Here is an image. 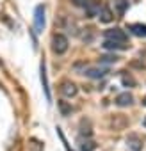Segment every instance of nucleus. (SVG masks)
Instances as JSON below:
<instances>
[{"mask_svg": "<svg viewBox=\"0 0 146 151\" xmlns=\"http://www.w3.org/2000/svg\"><path fill=\"white\" fill-rule=\"evenodd\" d=\"M66 50H68V39H66V36L55 34L52 37V52L57 53V55H62V53H66Z\"/></svg>", "mask_w": 146, "mask_h": 151, "instance_id": "nucleus-1", "label": "nucleus"}, {"mask_svg": "<svg viewBox=\"0 0 146 151\" xmlns=\"http://www.w3.org/2000/svg\"><path fill=\"white\" fill-rule=\"evenodd\" d=\"M34 29L36 32H41L45 29V7L43 6H38L34 9Z\"/></svg>", "mask_w": 146, "mask_h": 151, "instance_id": "nucleus-2", "label": "nucleus"}, {"mask_svg": "<svg viewBox=\"0 0 146 151\" xmlns=\"http://www.w3.org/2000/svg\"><path fill=\"white\" fill-rule=\"evenodd\" d=\"M105 39H112V41H121V43H126V34L125 30L121 29H109L105 30Z\"/></svg>", "mask_w": 146, "mask_h": 151, "instance_id": "nucleus-3", "label": "nucleus"}, {"mask_svg": "<svg viewBox=\"0 0 146 151\" xmlns=\"http://www.w3.org/2000/svg\"><path fill=\"white\" fill-rule=\"evenodd\" d=\"M126 147L130 151H141L142 149V139L139 135H135V133H130L126 137Z\"/></svg>", "mask_w": 146, "mask_h": 151, "instance_id": "nucleus-4", "label": "nucleus"}, {"mask_svg": "<svg viewBox=\"0 0 146 151\" xmlns=\"http://www.w3.org/2000/svg\"><path fill=\"white\" fill-rule=\"evenodd\" d=\"M61 93H62L66 98H73V96H77L79 89H77V86L73 84V82H69V80H64V82L61 84Z\"/></svg>", "mask_w": 146, "mask_h": 151, "instance_id": "nucleus-5", "label": "nucleus"}, {"mask_svg": "<svg viewBox=\"0 0 146 151\" xmlns=\"http://www.w3.org/2000/svg\"><path fill=\"white\" fill-rule=\"evenodd\" d=\"M107 73L109 71L105 68H87V69H84V75L89 78H103Z\"/></svg>", "mask_w": 146, "mask_h": 151, "instance_id": "nucleus-6", "label": "nucleus"}, {"mask_svg": "<svg viewBox=\"0 0 146 151\" xmlns=\"http://www.w3.org/2000/svg\"><path fill=\"white\" fill-rule=\"evenodd\" d=\"M100 11H102V6H100V2H96V0H91V2L86 6V14H87V18L98 16Z\"/></svg>", "mask_w": 146, "mask_h": 151, "instance_id": "nucleus-7", "label": "nucleus"}, {"mask_svg": "<svg viewBox=\"0 0 146 151\" xmlns=\"http://www.w3.org/2000/svg\"><path fill=\"white\" fill-rule=\"evenodd\" d=\"M126 29L137 37H146V25H142V23H130Z\"/></svg>", "mask_w": 146, "mask_h": 151, "instance_id": "nucleus-8", "label": "nucleus"}, {"mask_svg": "<svg viewBox=\"0 0 146 151\" xmlns=\"http://www.w3.org/2000/svg\"><path fill=\"white\" fill-rule=\"evenodd\" d=\"M41 84H43V89H45V96H46V100L50 101V100H52V94H50V87H48V78H46V69H45V60L41 62Z\"/></svg>", "mask_w": 146, "mask_h": 151, "instance_id": "nucleus-9", "label": "nucleus"}, {"mask_svg": "<svg viewBox=\"0 0 146 151\" xmlns=\"http://www.w3.org/2000/svg\"><path fill=\"white\" fill-rule=\"evenodd\" d=\"M132 101H134V96L130 93H121L116 98V105L118 107H128V105H132Z\"/></svg>", "mask_w": 146, "mask_h": 151, "instance_id": "nucleus-10", "label": "nucleus"}, {"mask_svg": "<svg viewBox=\"0 0 146 151\" xmlns=\"http://www.w3.org/2000/svg\"><path fill=\"white\" fill-rule=\"evenodd\" d=\"M98 18H100L102 23H111V22L114 20V14H112V11H111L107 6H103L102 11H100V14H98Z\"/></svg>", "mask_w": 146, "mask_h": 151, "instance_id": "nucleus-11", "label": "nucleus"}, {"mask_svg": "<svg viewBox=\"0 0 146 151\" xmlns=\"http://www.w3.org/2000/svg\"><path fill=\"white\" fill-rule=\"evenodd\" d=\"M102 46L105 50H125L126 48V45H123L121 41H112V39H105Z\"/></svg>", "mask_w": 146, "mask_h": 151, "instance_id": "nucleus-12", "label": "nucleus"}, {"mask_svg": "<svg viewBox=\"0 0 146 151\" xmlns=\"http://www.w3.org/2000/svg\"><path fill=\"white\" fill-rule=\"evenodd\" d=\"M114 2V9L118 13V16H123L125 11L128 9V0H112Z\"/></svg>", "mask_w": 146, "mask_h": 151, "instance_id": "nucleus-13", "label": "nucleus"}, {"mask_svg": "<svg viewBox=\"0 0 146 151\" xmlns=\"http://www.w3.org/2000/svg\"><path fill=\"white\" fill-rule=\"evenodd\" d=\"M96 149V144L93 140H86L80 144V151H95Z\"/></svg>", "mask_w": 146, "mask_h": 151, "instance_id": "nucleus-14", "label": "nucleus"}, {"mask_svg": "<svg viewBox=\"0 0 146 151\" xmlns=\"http://www.w3.org/2000/svg\"><path fill=\"white\" fill-rule=\"evenodd\" d=\"M71 2L75 4L77 7H84V9H86V6H87V4L91 2V0H71Z\"/></svg>", "mask_w": 146, "mask_h": 151, "instance_id": "nucleus-15", "label": "nucleus"}, {"mask_svg": "<svg viewBox=\"0 0 146 151\" xmlns=\"http://www.w3.org/2000/svg\"><path fill=\"white\" fill-rule=\"evenodd\" d=\"M100 60H102V62H116L118 57H116V55H105V57H102Z\"/></svg>", "mask_w": 146, "mask_h": 151, "instance_id": "nucleus-16", "label": "nucleus"}, {"mask_svg": "<svg viewBox=\"0 0 146 151\" xmlns=\"http://www.w3.org/2000/svg\"><path fill=\"white\" fill-rule=\"evenodd\" d=\"M123 84H125V86H128V84H130V86H134V78H130V77L126 78L125 75H123Z\"/></svg>", "mask_w": 146, "mask_h": 151, "instance_id": "nucleus-17", "label": "nucleus"}, {"mask_svg": "<svg viewBox=\"0 0 146 151\" xmlns=\"http://www.w3.org/2000/svg\"><path fill=\"white\" fill-rule=\"evenodd\" d=\"M61 110H62V114H68L69 112V109H68V105L64 101H61Z\"/></svg>", "mask_w": 146, "mask_h": 151, "instance_id": "nucleus-18", "label": "nucleus"}, {"mask_svg": "<svg viewBox=\"0 0 146 151\" xmlns=\"http://www.w3.org/2000/svg\"><path fill=\"white\" fill-rule=\"evenodd\" d=\"M142 105H146V98H144V100H142Z\"/></svg>", "mask_w": 146, "mask_h": 151, "instance_id": "nucleus-19", "label": "nucleus"}, {"mask_svg": "<svg viewBox=\"0 0 146 151\" xmlns=\"http://www.w3.org/2000/svg\"><path fill=\"white\" fill-rule=\"evenodd\" d=\"M144 126H146V119H144Z\"/></svg>", "mask_w": 146, "mask_h": 151, "instance_id": "nucleus-20", "label": "nucleus"}]
</instances>
